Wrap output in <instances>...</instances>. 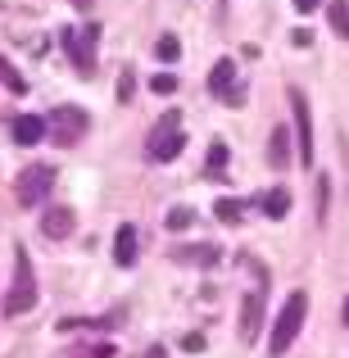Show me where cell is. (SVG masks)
<instances>
[{"label": "cell", "mask_w": 349, "mask_h": 358, "mask_svg": "<svg viewBox=\"0 0 349 358\" xmlns=\"http://www.w3.org/2000/svg\"><path fill=\"white\" fill-rule=\"evenodd\" d=\"M268 159H272V168H286L290 164V131L286 127H272V136H268Z\"/></svg>", "instance_id": "4fadbf2b"}, {"label": "cell", "mask_w": 349, "mask_h": 358, "mask_svg": "<svg viewBox=\"0 0 349 358\" xmlns=\"http://www.w3.org/2000/svg\"><path fill=\"white\" fill-rule=\"evenodd\" d=\"M286 209H290V191L286 186H277V191L263 195V213H268V218H286Z\"/></svg>", "instance_id": "e0dca14e"}, {"label": "cell", "mask_w": 349, "mask_h": 358, "mask_svg": "<svg viewBox=\"0 0 349 358\" xmlns=\"http://www.w3.org/2000/svg\"><path fill=\"white\" fill-rule=\"evenodd\" d=\"M155 55H159L164 64H177V55H182V41H177L173 32H164V36L155 41Z\"/></svg>", "instance_id": "d6986e66"}, {"label": "cell", "mask_w": 349, "mask_h": 358, "mask_svg": "<svg viewBox=\"0 0 349 358\" xmlns=\"http://www.w3.org/2000/svg\"><path fill=\"white\" fill-rule=\"evenodd\" d=\"M41 136H45V122L36 114H18L14 118V141H18V145H36Z\"/></svg>", "instance_id": "7c38bea8"}, {"label": "cell", "mask_w": 349, "mask_h": 358, "mask_svg": "<svg viewBox=\"0 0 349 358\" xmlns=\"http://www.w3.org/2000/svg\"><path fill=\"white\" fill-rule=\"evenodd\" d=\"M327 200H332V182L318 177V222H327Z\"/></svg>", "instance_id": "7402d4cb"}, {"label": "cell", "mask_w": 349, "mask_h": 358, "mask_svg": "<svg viewBox=\"0 0 349 358\" xmlns=\"http://www.w3.org/2000/svg\"><path fill=\"white\" fill-rule=\"evenodd\" d=\"M286 100H290V114H295V145H299V159L304 164H313V122H308V100H304V91L299 87H290L286 91Z\"/></svg>", "instance_id": "52a82bcc"}, {"label": "cell", "mask_w": 349, "mask_h": 358, "mask_svg": "<svg viewBox=\"0 0 349 358\" xmlns=\"http://www.w3.org/2000/svg\"><path fill=\"white\" fill-rule=\"evenodd\" d=\"M150 91H155V96H173L177 78H173V73H159V78H150Z\"/></svg>", "instance_id": "44dd1931"}, {"label": "cell", "mask_w": 349, "mask_h": 358, "mask_svg": "<svg viewBox=\"0 0 349 358\" xmlns=\"http://www.w3.org/2000/svg\"><path fill=\"white\" fill-rule=\"evenodd\" d=\"M191 222H195V213H191V209H173V213H168V227H173V231H186Z\"/></svg>", "instance_id": "603a6c76"}, {"label": "cell", "mask_w": 349, "mask_h": 358, "mask_svg": "<svg viewBox=\"0 0 349 358\" xmlns=\"http://www.w3.org/2000/svg\"><path fill=\"white\" fill-rule=\"evenodd\" d=\"M0 87L14 91V96H23V91H27V78H23V73H18L9 59H5V55H0Z\"/></svg>", "instance_id": "2e32d148"}, {"label": "cell", "mask_w": 349, "mask_h": 358, "mask_svg": "<svg viewBox=\"0 0 349 358\" xmlns=\"http://www.w3.org/2000/svg\"><path fill=\"white\" fill-rule=\"evenodd\" d=\"M177 259H186V263H200V268H213V263H218L222 254H218V245H186V250L177 254Z\"/></svg>", "instance_id": "5bb4252c"}, {"label": "cell", "mask_w": 349, "mask_h": 358, "mask_svg": "<svg viewBox=\"0 0 349 358\" xmlns=\"http://www.w3.org/2000/svg\"><path fill=\"white\" fill-rule=\"evenodd\" d=\"M341 317H345V327H349V295H345V304H341Z\"/></svg>", "instance_id": "83f0119b"}, {"label": "cell", "mask_w": 349, "mask_h": 358, "mask_svg": "<svg viewBox=\"0 0 349 358\" xmlns=\"http://www.w3.org/2000/svg\"><path fill=\"white\" fill-rule=\"evenodd\" d=\"M327 18H332V32L341 36V41H349V0H332V5H327Z\"/></svg>", "instance_id": "9a60e30c"}, {"label": "cell", "mask_w": 349, "mask_h": 358, "mask_svg": "<svg viewBox=\"0 0 349 358\" xmlns=\"http://www.w3.org/2000/svg\"><path fill=\"white\" fill-rule=\"evenodd\" d=\"M290 5H295V9H299V14H313V9H318V5H322V0H290Z\"/></svg>", "instance_id": "484cf974"}, {"label": "cell", "mask_w": 349, "mask_h": 358, "mask_svg": "<svg viewBox=\"0 0 349 358\" xmlns=\"http://www.w3.org/2000/svg\"><path fill=\"white\" fill-rule=\"evenodd\" d=\"M131 91H136V82H131V69H127V73L118 78V100H122V105L131 100Z\"/></svg>", "instance_id": "cb8c5ba5"}, {"label": "cell", "mask_w": 349, "mask_h": 358, "mask_svg": "<svg viewBox=\"0 0 349 358\" xmlns=\"http://www.w3.org/2000/svg\"><path fill=\"white\" fill-rule=\"evenodd\" d=\"M304 317H308V295L304 290H295V295H286V304H281L277 322H272V341H268V354L281 358L295 345V336L304 331Z\"/></svg>", "instance_id": "6da1fadb"}, {"label": "cell", "mask_w": 349, "mask_h": 358, "mask_svg": "<svg viewBox=\"0 0 349 358\" xmlns=\"http://www.w3.org/2000/svg\"><path fill=\"white\" fill-rule=\"evenodd\" d=\"M222 168H227V145H222V141H213V145H209V168H204V177H209V182H222Z\"/></svg>", "instance_id": "ac0fdd59"}, {"label": "cell", "mask_w": 349, "mask_h": 358, "mask_svg": "<svg viewBox=\"0 0 349 358\" xmlns=\"http://www.w3.org/2000/svg\"><path fill=\"white\" fill-rule=\"evenodd\" d=\"M145 358H168V354H164V350H159V345H155V350H150Z\"/></svg>", "instance_id": "f1b7e54d"}, {"label": "cell", "mask_w": 349, "mask_h": 358, "mask_svg": "<svg viewBox=\"0 0 349 358\" xmlns=\"http://www.w3.org/2000/svg\"><path fill=\"white\" fill-rule=\"evenodd\" d=\"M41 122H45V131H50L55 145H78V141L91 131V118H87L82 105H55Z\"/></svg>", "instance_id": "3957f363"}, {"label": "cell", "mask_w": 349, "mask_h": 358, "mask_svg": "<svg viewBox=\"0 0 349 358\" xmlns=\"http://www.w3.org/2000/svg\"><path fill=\"white\" fill-rule=\"evenodd\" d=\"M50 186H55V168L50 164H32V168H23V173H18L14 200L23 204V209H36V204L50 195Z\"/></svg>", "instance_id": "5b68a950"}, {"label": "cell", "mask_w": 349, "mask_h": 358, "mask_svg": "<svg viewBox=\"0 0 349 358\" xmlns=\"http://www.w3.org/2000/svg\"><path fill=\"white\" fill-rule=\"evenodd\" d=\"M59 45L69 50L78 78H96V41H87L82 27H59Z\"/></svg>", "instance_id": "8992f818"}, {"label": "cell", "mask_w": 349, "mask_h": 358, "mask_svg": "<svg viewBox=\"0 0 349 358\" xmlns=\"http://www.w3.org/2000/svg\"><path fill=\"white\" fill-rule=\"evenodd\" d=\"M232 82H236V59H218V64H213V73H209V91L218 100H236Z\"/></svg>", "instance_id": "30bf717a"}, {"label": "cell", "mask_w": 349, "mask_h": 358, "mask_svg": "<svg viewBox=\"0 0 349 358\" xmlns=\"http://www.w3.org/2000/svg\"><path fill=\"white\" fill-rule=\"evenodd\" d=\"M41 236L45 241H69L73 236V209H64V204L45 209L41 213Z\"/></svg>", "instance_id": "ba28073f"}, {"label": "cell", "mask_w": 349, "mask_h": 358, "mask_svg": "<svg viewBox=\"0 0 349 358\" xmlns=\"http://www.w3.org/2000/svg\"><path fill=\"white\" fill-rule=\"evenodd\" d=\"M177 109H168L164 122H159L155 131H150V145H145V155L155 159V164H173L177 155H182V145H186V136H182V127H177Z\"/></svg>", "instance_id": "277c9868"}, {"label": "cell", "mask_w": 349, "mask_h": 358, "mask_svg": "<svg viewBox=\"0 0 349 358\" xmlns=\"http://www.w3.org/2000/svg\"><path fill=\"white\" fill-rule=\"evenodd\" d=\"M114 263L118 268H131V263H136V227H127V222H122L118 236H114Z\"/></svg>", "instance_id": "8fae6325"}, {"label": "cell", "mask_w": 349, "mask_h": 358, "mask_svg": "<svg viewBox=\"0 0 349 358\" xmlns=\"http://www.w3.org/2000/svg\"><path fill=\"white\" fill-rule=\"evenodd\" d=\"M36 304V272H32V259H27V250L18 245L14 250V286H9L5 304H0V313L5 317H18L27 313V308Z\"/></svg>", "instance_id": "7a4b0ae2"}, {"label": "cell", "mask_w": 349, "mask_h": 358, "mask_svg": "<svg viewBox=\"0 0 349 358\" xmlns=\"http://www.w3.org/2000/svg\"><path fill=\"white\" fill-rule=\"evenodd\" d=\"M213 213H218L222 222H241V213H245V204L241 200H232V195H222L218 204H213Z\"/></svg>", "instance_id": "ffe728a7"}, {"label": "cell", "mask_w": 349, "mask_h": 358, "mask_svg": "<svg viewBox=\"0 0 349 358\" xmlns=\"http://www.w3.org/2000/svg\"><path fill=\"white\" fill-rule=\"evenodd\" d=\"M182 350H186V354H200V350H204V336H200V331L182 336Z\"/></svg>", "instance_id": "d4e9b609"}, {"label": "cell", "mask_w": 349, "mask_h": 358, "mask_svg": "<svg viewBox=\"0 0 349 358\" xmlns=\"http://www.w3.org/2000/svg\"><path fill=\"white\" fill-rule=\"evenodd\" d=\"M263 327V290H250L241 304V341H254Z\"/></svg>", "instance_id": "9c48e42d"}, {"label": "cell", "mask_w": 349, "mask_h": 358, "mask_svg": "<svg viewBox=\"0 0 349 358\" xmlns=\"http://www.w3.org/2000/svg\"><path fill=\"white\" fill-rule=\"evenodd\" d=\"M69 5H73V9H91V5H96V0H69Z\"/></svg>", "instance_id": "4316f807"}]
</instances>
